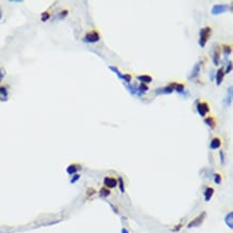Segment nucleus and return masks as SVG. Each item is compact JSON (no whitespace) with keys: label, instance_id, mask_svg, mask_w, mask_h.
Here are the masks:
<instances>
[{"label":"nucleus","instance_id":"obj_1","mask_svg":"<svg viewBox=\"0 0 233 233\" xmlns=\"http://www.w3.org/2000/svg\"><path fill=\"white\" fill-rule=\"evenodd\" d=\"M212 35V28L211 27H204L200 30V39H199V45L201 47H204L206 45V42H207L208 38Z\"/></svg>","mask_w":233,"mask_h":233},{"label":"nucleus","instance_id":"obj_2","mask_svg":"<svg viewBox=\"0 0 233 233\" xmlns=\"http://www.w3.org/2000/svg\"><path fill=\"white\" fill-rule=\"evenodd\" d=\"M100 40V33L97 30H91L89 33H87L84 37V41L88 42V43H96Z\"/></svg>","mask_w":233,"mask_h":233},{"label":"nucleus","instance_id":"obj_3","mask_svg":"<svg viewBox=\"0 0 233 233\" xmlns=\"http://www.w3.org/2000/svg\"><path fill=\"white\" fill-rule=\"evenodd\" d=\"M197 111H198L199 115L201 117H204L206 114L210 112V106L206 102H200V103L197 105Z\"/></svg>","mask_w":233,"mask_h":233},{"label":"nucleus","instance_id":"obj_4","mask_svg":"<svg viewBox=\"0 0 233 233\" xmlns=\"http://www.w3.org/2000/svg\"><path fill=\"white\" fill-rule=\"evenodd\" d=\"M229 9L228 5H216L212 8V14L213 15H218V14H222L227 12Z\"/></svg>","mask_w":233,"mask_h":233},{"label":"nucleus","instance_id":"obj_5","mask_svg":"<svg viewBox=\"0 0 233 233\" xmlns=\"http://www.w3.org/2000/svg\"><path fill=\"white\" fill-rule=\"evenodd\" d=\"M205 216H206V213L204 212V213H202L201 215H199L197 218H194L192 221H190L189 224H188V228H192V227H198V226H200L201 224H202V221H203V219L205 218Z\"/></svg>","mask_w":233,"mask_h":233},{"label":"nucleus","instance_id":"obj_6","mask_svg":"<svg viewBox=\"0 0 233 233\" xmlns=\"http://www.w3.org/2000/svg\"><path fill=\"white\" fill-rule=\"evenodd\" d=\"M104 185H105V188H115L117 186V180L114 177H104L103 180Z\"/></svg>","mask_w":233,"mask_h":233},{"label":"nucleus","instance_id":"obj_7","mask_svg":"<svg viewBox=\"0 0 233 233\" xmlns=\"http://www.w3.org/2000/svg\"><path fill=\"white\" fill-rule=\"evenodd\" d=\"M219 59H220V47L219 46H215L214 53H213V63L215 66L219 65Z\"/></svg>","mask_w":233,"mask_h":233},{"label":"nucleus","instance_id":"obj_8","mask_svg":"<svg viewBox=\"0 0 233 233\" xmlns=\"http://www.w3.org/2000/svg\"><path fill=\"white\" fill-rule=\"evenodd\" d=\"M201 61L200 63H197L196 65L194 66V69H192V72H191V75L189 76L190 79H196L198 77L199 74H200V69H201Z\"/></svg>","mask_w":233,"mask_h":233},{"label":"nucleus","instance_id":"obj_9","mask_svg":"<svg viewBox=\"0 0 233 233\" xmlns=\"http://www.w3.org/2000/svg\"><path fill=\"white\" fill-rule=\"evenodd\" d=\"M221 146V140L219 138H214L211 141V144H210V147L211 149H218V148Z\"/></svg>","mask_w":233,"mask_h":233},{"label":"nucleus","instance_id":"obj_10","mask_svg":"<svg viewBox=\"0 0 233 233\" xmlns=\"http://www.w3.org/2000/svg\"><path fill=\"white\" fill-rule=\"evenodd\" d=\"M224 71L222 68H220L218 71L216 72V82H217V85H220L224 81Z\"/></svg>","mask_w":233,"mask_h":233},{"label":"nucleus","instance_id":"obj_11","mask_svg":"<svg viewBox=\"0 0 233 233\" xmlns=\"http://www.w3.org/2000/svg\"><path fill=\"white\" fill-rule=\"evenodd\" d=\"M224 222H226V224L229 227V229L232 230L233 229V213L232 212L229 213V214L224 217Z\"/></svg>","mask_w":233,"mask_h":233},{"label":"nucleus","instance_id":"obj_12","mask_svg":"<svg viewBox=\"0 0 233 233\" xmlns=\"http://www.w3.org/2000/svg\"><path fill=\"white\" fill-rule=\"evenodd\" d=\"M204 124L207 125L208 127H211L212 129H214L215 126H216V120H215V118L213 116H208V117L204 118Z\"/></svg>","mask_w":233,"mask_h":233},{"label":"nucleus","instance_id":"obj_13","mask_svg":"<svg viewBox=\"0 0 233 233\" xmlns=\"http://www.w3.org/2000/svg\"><path fill=\"white\" fill-rule=\"evenodd\" d=\"M80 169H81V166H80V164H70V166L67 168V173L68 174H75Z\"/></svg>","mask_w":233,"mask_h":233},{"label":"nucleus","instance_id":"obj_14","mask_svg":"<svg viewBox=\"0 0 233 233\" xmlns=\"http://www.w3.org/2000/svg\"><path fill=\"white\" fill-rule=\"evenodd\" d=\"M136 79L139 80V81H141V83L143 84H148V83H152V76L149 75H138L136 76Z\"/></svg>","mask_w":233,"mask_h":233},{"label":"nucleus","instance_id":"obj_15","mask_svg":"<svg viewBox=\"0 0 233 233\" xmlns=\"http://www.w3.org/2000/svg\"><path fill=\"white\" fill-rule=\"evenodd\" d=\"M173 91L174 90L171 85L166 86V87H163V88H160V89H156V94H172Z\"/></svg>","mask_w":233,"mask_h":233},{"label":"nucleus","instance_id":"obj_16","mask_svg":"<svg viewBox=\"0 0 233 233\" xmlns=\"http://www.w3.org/2000/svg\"><path fill=\"white\" fill-rule=\"evenodd\" d=\"M213 194H214V189H213V188H211V187L206 188L205 191H204V199H205L206 202H208V201L211 200Z\"/></svg>","mask_w":233,"mask_h":233},{"label":"nucleus","instance_id":"obj_17","mask_svg":"<svg viewBox=\"0 0 233 233\" xmlns=\"http://www.w3.org/2000/svg\"><path fill=\"white\" fill-rule=\"evenodd\" d=\"M110 70H112V71H113V72H115L116 75H117L118 77H119V79H122V76H124V74H122V72H120L119 70H118V68H116V67H113V66H111V67H110Z\"/></svg>","mask_w":233,"mask_h":233},{"label":"nucleus","instance_id":"obj_18","mask_svg":"<svg viewBox=\"0 0 233 233\" xmlns=\"http://www.w3.org/2000/svg\"><path fill=\"white\" fill-rule=\"evenodd\" d=\"M122 80L126 82V83H131V80H132V76H131V74H129V73H126V74H124V76H122Z\"/></svg>","mask_w":233,"mask_h":233},{"label":"nucleus","instance_id":"obj_19","mask_svg":"<svg viewBox=\"0 0 233 233\" xmlns=\"http://www.w3.org/2000/svg\"><path fill=\"white\" fill-rule=\"evenodd\" d=\"M110 194V190L108 188H101L100 190V196L101 197H108Z\"/></svg>","mask_w":233,"mask_h":233},{"label":"nucleus","instance_id":"obj_20","mask_svg":"<svg viewBox=\"0 0 233 233\" xmlns=\"http://www.w3.org/2000/svg\"><path fill=\"white\" fill-rule=\"evenodd\" d=\"M228 94H229V97L227 98V103L230 104L231 101H232V86H230V87H229Z\"/></svg>","mask_w":233,"mask_h":233},{"label":"nucleus","instance_id":"obj_21","mask_svg":"<svg viewBox=\"0 0 233 233\" xmlns=\"http://www.w3.org/2000/svg\"><path fill=\"white\" fill-rule=\"evenodd\" d=\"M224 56H228V55H230L231 54V46L230 45H224Z\"/></svg>","mask_w":233,"mask_h":233},{"label":"nucleus","instance_id":"obj_22","mask_svg":"<svg viewBox=\"0 0 233 233\" xmlns=\"http://www.w3.org/2000/svg\"><path fill=\"white\" fill-rule=\"evenodd\" d=\"M0 96H2L3 98H7L8 97V90L5 87H0Z\"/></svg>","mask_w":233,"mask_h":233},{"label":"nucleus","instance_id":"obj_23","mask_svg":"<svg viewBox=\"0 0 233 233\" xmlns=\"http://www.w3.org/2000/svg\"><path fill=\"white\" fill-rule=\"evenodd\" d=\"M49 19H50L49 12H44V13H42V15H41V21L42 22H46Z\"/></svg>","mask_w":233,"mask_h":233},{"label":"nucleus","instance_id":"obj_24","mask_svg":"<svg viewBox=\"0 0 233 233\" xmlns=\"http://www.w3.org/2000/svg\"><path fill=\"white\" fill-rule=\"evenodd\" d=\"M118 183H119V189L122 192H125V187H124V180L122 177L118 178Z\"/></svg>","mask_w":233,"mask_h":233},{"label":"nucleus","instance_id":"obj_25","mask_svg":"<svg viewBox=\"0 0 233 233\" xmlns=\"http://www.w3.org/2000/svg\"><path fill=\"white\" fill-rule=\"evenodd\" d=\"M232 70V61H229L228 63V65H227V67H226V70H224V74H228L229 72Z\"/></svg>","mask_w":233,"mask_h":233},{"label":"nucleus","instance_id":"obj_26","mask_svg":"<svg viewBox=\"0 0 233 233\" xmlns=\"http://www.w3.org/2000/svg\"><path fill=\"white\" fill-rule=\"evenodd\" d=\"M214 182L215 184L217 185H219L220 183H221V176L219 175V174H215V178H214Z\"/></svg>","mask_w":233,"mask_h":233},{"label":"nucleus","instance_id":"obj_27","mask_svg":"<svg viewBox=\"0 0 233 233\" xmlns=\"http://www.w3.org/2000/svg\"><path fill=\"white\" fill-rule=\"evenodd\" d=\"M5 70L3 69V68H0V83L5 79Z\"/></svg>","mask_w":233,"mask_h":233},{"label":"nucleus","instance_id":"obj_28","mask_svg":"<svg viewBox=\"0 0 233 233\" xmlns=\"http://www.w3.org/2000/svg\"><path fill=\"white\" fill-rule=\"evenodd\" d=\"M80 180V175L79 174H74V176H73V178L71 180V184H73V183H75V182H77V180Z\"/></svg>","mask_w":233,"mask_h":233},{"label":"nucleus","instance_id":"obj_29","mask_svg":"<svg viewBox=\"0 0 233 233\" xmlns=\"http://www.w3.org/2000/svg\"><path fill=\"white\" fill-rule=\"evenodd\" d=\"M219 155H220V160H221V163L224 162V152H219Z\"/></svg>","mask_w":233,"mask_h":233},{"label":"nucleus","instance_id":"obj_30","mask_svg":"<svg viewBox=\"0 0 233 233\" xmlns=\"http://www.w3.org/2000/svg\"><path fill=\"white\" fill-rule=\"evenodd\" d=\"M67 14H68V11H67V10H65V11H63V12H61V13H60V17H63V16H66V15H67Z\"/></svg>","mask_w":233,"mask_h":233},{"label":"nucleus","instance_id":"obj_31","mask_svg":"<svg viewBox=\"0 0 233 233\" xmlns=\"http://www.w3.org/2000/svg\"><path fill=\"white\" fill-rule=\"evenodd\" d=\"M122 233H129V232H128V230H127V229H125V228H124V229H122Z\"/></svg>","mask_w":233,"mask_h":233}]
</instances>
